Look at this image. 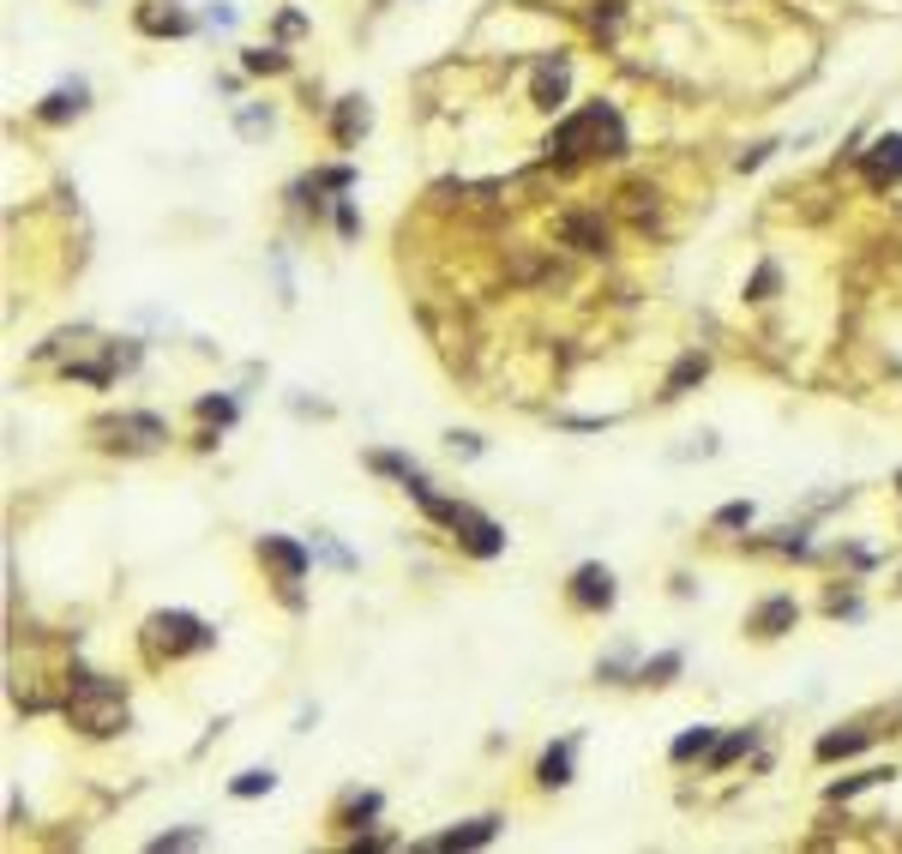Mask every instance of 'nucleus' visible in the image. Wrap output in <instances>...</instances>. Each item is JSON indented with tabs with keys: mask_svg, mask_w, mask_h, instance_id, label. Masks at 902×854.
Instances as JSON below:
<instances>
[{
	"mask_svg": "<svg viewBox=\"0 0 902 854\" xmlns=\"http://www.w3.org/2000/svg\"><path fill=\"white\" fill-rule=\"evenodd\" d=\"M66 716H73L85 734H121L127 728V699H121L115 680H103V674H78L73 692H66Z\"/></svg>",
	"mask_w": 902,
	"mask_h": 854,
	"instance_id": "f03ea898",
	"label": "nucleus"
},
{
	"mask_svg": "<svg viewBox=\"0 0 902 854\" xmlns=\"http://www.w3.org/2000/svg\"><path fill=\"white\" fill-rule=\"evenodd\" d=\"M560 97H566V61H548L536 73V103L541 109H560Z\"/></svg>",
	"mask_w": 902,
	"mask_h": 854,
	"instance_id": "9b49d317",
	"label": "nucleus"
},
{
	"mask_svg": "<svg viewBox=\"0 0 902 854\" xmlns=\"http://www.w3.org/2000/svg\"><path fill=\"white\" fill-rule=\"evenodd\" d=\"M674 668H680V656H656V662H644V674H638V680H650V687H662V680H668Z\"/></svg>",
	"mask_w": 902,
	"mask_h": 854,
	"instance_id": "4be33fe9",
	"label": "nucleus"
},
{
	"mask_svg": "<svg viewBox=\"0 0 902 854\" xmlns=\"http://www.w3.org/2000/svg\"><path fill=\"white\" fill-rule=\"evenodd\" d=\"M536 777L548 782V789H566V782H572V746H554V752H548Z\"/></svg>",
	"mask_w": 902,
	"mask_h": 854,
	"instance_id": "ddd939ff",
	"label": "nucleus"
},
{
	"mask_svg": "<svg viewBox=\"0 0 902 854\" xmlns=\"http://www.w3.org/2000/svg\"><path fill=\"white\" fill-rule=\"evenodd\" d=\"M866 175H873L878 187H885V181H902V133H885V139L866 151Z\"/></svg>",
	"mask_w": 902,
	"mask_h": 854,
	"instance_id": "6e6552de",
	"label": "nucleus"
},
{
	"mask_svg": "<svg viewBox=\"0 0 902 854\" xmlns=\"http://www.w3.org/2000/svg\"><path fill=\"white\" fill-rule=\"evenodd\" d=\"M572 595H578L584 608H607V602H614V572H607V566H578Z\"/></svg>",
	"mask_w": 902,
	"mask_h": 854,
	"instance_id": "0eeeda50",
	"label": "nucleus"
},
{
	"mask_svg": "<svg viewBox=\"0 0 902 854\" xmlns=\"http://www.w3.org/2000/svg\"><path fill=\"white\" fill-rule=\"evenodd\" d=\"M866 740H873L866 728H849V734H825V740H818V758H849V752H861Z\"/></svg>",
	"mask_w": 902,
	"mask_h": 854,
	"instance_id": "4468645a",
	"label": "nucleus"
},
{
	"mask_svg": "<svg viewBox=\"0 0 902 854\" xmlns=\"http://www.w3.org/2000/svg\"><path fill=\"white\" fill-rule=\"evenodd\" d=\"M740 752H752V728H747V734H728V740H716V752H710V758H716V764H735Z\"/></svg>",
	"mask_w": 902,
	"mask_h": 854,
	"instance_id": "412c9836",
	"label": "nucleus"
},
{
	"mask_svg": "<svg viewBox=\"0 0 902 854\" xmlns=\"http://www.w3.org/2000/svg\"><path fill=\"white\" fill-rule=\"evenodd\" d=\"M566 235L584 247V253H602L607 247V235H602V223H590V217H566Z\"/></svg>",
	"mask_w": 902,
	"mask_h": 854,
	"instance_id": "2eb2a0df",
	"label": "nucleus"
},
{
	"mask_svg": "<svg viewBox=\"0 0 902 854\" xmlns=\"http://www.w3.org/2000/svg\"><path fill=\"white\" fill-rule=\"evenodd\" d=\"M271 789H277V777H271V770H241V777H235V794H241V801L271 794Z\"/></svg>",
	"mask_w": 902,
	"mask_h": 854,
	"instance_id": "aec40b11",
	"label": "nucleus"
},
{
	"mask_svg": "<svg viewBox=\"0 0 902 854\" xmlns=\"http://www.w3.org/2000/svg\"><path fill=\"white\" fill-rule=\"evenodd\" d=\"M193 842H205V837H199V830H175V837H156L151 849L163 854V849H193Z\"/></svg>",
	"mask_w": 902,
	"mask_h": 854,
	"instance_id": "393cba45",
	"label": "nucleus"
},
{
	"mask_svg": "<svg viewBox=\"0 0 902 854\" xmlns=\"http://www.w3.org/2000/svg\"><path fill=\"white\" fill-rule=\"evenodd\" d=\"M199 415H205V422H235V403L229 398H205L199 403Z\"/></svg>",
	"mask_w": 902,
	"mask_h": 854,
	"instance_id": "b1692460",
	"label": "nucleus"
},
{
	"mask_svg": "<svg viewBox=\"0 0 902 854\" xmlns=\"http://www.w3.org/2000/svg\"><path fill=\"white\" fill-rule=\"evenodd\" d=\"M78 103H85V91L73 85V91H54L49 103L37 109V115H42V121H66V115H78Z\"/></svg>",
	"mask_w": 902,
	"mask_h": 854,
	"instance_id": "6ab92c4d",
	"label": "nucleus"
},
{
	"mask_svg": "<svg viewBox=\"0 0 902 854\" xmlns=\"http://www.w3.org/2000/svg\"><path fill=\"white\" fill-rule=\"evenodd\" d=\"M692 379H704V355H686V362L668 374V386H662V398H680V391L692 386Z\"/></svg>",
	"mask_w": 902,
	"mask_h": 854,
	"instance_id": "f3484780",
	"label": "nucleus"
},
{
	"mask_svg": "<svg viewBox=\"0 0 902 854\" xmlns=\"http://www.w3.org/2000/svg\"><path fill=\"white\" fill-rule=\"evenodd\" d=\"M109 434H115L109 445H156L163 440V422H156V415H127V422H115Z\"/></svg>",
	"mask_w": 902,
	"mask_h": 854,
	"instance_id": "9d476101",
	"label": "nucleus"
},
{
	"mask_svg": "<svg viewBox=\"0 0 902 854\" xmlns=\"http://www.w3.org/2000/svg\"><path fill=\"white\" fill-rule=\"evenodd\" d=\"M277 66H284V54L277 49H253L247 54V73H277Z\"/></svg>",
	"mask_w": 902,
	"mask_h": 854,
	"instance_id": "5701e85b",
	"label": "nucleus"
},
{
	"mask_svg": "<svg viewBox=\"0 0 902 854\" xmlns=\"http://www.w3.org/2000/svg\"><path fill=\"white\" fill-rule=\"evenodd\" d=\"M782 626H794V602H782V595H776V602H764V608L752 614V632H759V638H776Z\"/></svg>",
	"mask_w": 902,
	"mask_h": 854,
	"instance_id": "f8f14e48",
	"label": "nucleus"
},
{
	"mask_svg": "<svg viewBox=\"0 0 902 854\" xmlns=\"http://www.w3.org/2000/svg\"><path fill=\"white\" fill-rule=\"evenodd\" d=\"M139 30H151V37H187L193 18L180 13V0H145L139 7Z\"/></svg>",
	"mask_w": 902,
	"mask_h": 854,
	"instance_id": "423d86ee",
	"label": "nucleus"
},
{
	"mask_svg": "<svg viewBox=\"0 0 902 854\" xmlns=\"http://www.w3.org/2000/svg\"><path fill=\"white\" fill-rule=\"evenodd\" d=\"M584 156H626V127H619V115L607 103L578 109L548 139V163H584Z\"/></svg>",
	"mask_w": 902,
	"mask_h": 854,
	"instance_id": "f257e3e1",
	"label": "nucleus"
},
{
	"mask_svg": "<svg viewBox=\"0 0 902 854\" xmlns=\"http://www.w3.org/2000/svg\"><path fill=\"white\" fill-rule=\"evenodd\" d=\"M410 493L422 500V512H427V518H439L446 530H458V536H464V548H469V554L493 560V554L505 548L500 524H493V518H481V512H469V505H458V500H439V493L427 488L422 476H410Z\"/></svg>",
	"mask_w": 902,
	"mask_h": 854,
	"instance_id": "7ed1b4c3",
	"label": "nucleus"
},
{
	"mask_svg": "<svg viewBox=\"0 0 902 854\" xmlns=\"http://www.w3.org/2000/svg\"><path fill=\"white\" fill-rule=\"evenodd\" d=\"M771 289H776V265H764V272L752 277V301H771Z\"/></svg>",
	"mask_w": 902,
	"mask_h": 854,
	"instance_id": "a878e982",
	"label": "nucleus"
},
{
	"mask_svg": "<svg viewBox=\"0 0 902 854\" xmlns=\"http://www.w3.org/2000/svg\"><path fill=\"white\" fill-rule=\"evenodd\" d=\"M698 752H716V728H692V734H680L674 740V758H698Z\"/></svg>",
	"mask_w": 902,
	"mask_h": 854,
	"instance_id": "a211bd4d",
	"label": "nucleus"
},
{
	"mask_svg": "<svg viewBox=\"0 0 902 854\" xmlns=\"http://www.w3.org/2000/svg\"><path fill=\"white\" fill-rule=\"evenodd\" d=\"M259 560H265V566H277L289 583H301V578H308V566H313V554L301 542H289V536H265V542H259Z\"/></svg>",
	"mask_w": 902,
	"mask_h": 854,
	"instance_id": "39448f33",
	"label": "nucleus"
},
{
	"mask_svg": "<svg viewBox=\"0 0 902 854\" xmlns=\"http://www.w3.org/2000/svg\"><path fill=\"white\" fill-rule=\"evenodd\" d=\"M752 518V505H722L716 512V524H728V530H735V524H747Z\"/></svg>",
	"mask_w": 902,
	"mask_h": 854,
	"instance_id": "bb28decb",
	"label": "nucleus"
},
{
	"mask_svg": "<svg viewBox=\"0 0 902 854\" xmlns=\"http://www.w3.org/2000/svg\"><path fill=\"white\" fill-rule=\"evenodd\" d=\"M367 127V109H361V97H343V109H337V139H355V133Z\"/></svg>",
	"mask_w": 902,
	"mask_h": 854,
	"instance_id": "dca6fc26",
	"label": "nucleus"
},
{
	"mask_svg": "<svg viewBox=\"0 0 902 854\" xmlns=\"http://www.w3.org/2000/svg\"><path fill=\"white\" fill-rule=\"evenodd\" d=\"M493 830H500V818H469L464 830H446V837H434L427 849H481V842H493Z\"/></svg>",
	"mask_w": 902,
	"mask_h": 854,
	"instance_id": "1a4fd4ad",
	"label": "nucleus"
},
{
	"mask_svg": "<svg viewBox=\"0 0 902 854\" xmlns=\"http://www.w3.org/2000/svg\"><path fill=\"white\" fill-rule=\"evenodd\" d=\"M897 488H902V476H897Z\"/></svg>",
	"mask_w": 902,
	"mask_h": 854,
	"instance_id": "cd10ccee",
	"label": "nucleus"
},
{
	"mask_svg": "<svg viewBox=\"0 0 902 854\" xmlns=\"http://www.w3.org/2000/svg\"><path fill=\"white\" fill-rule=\"evenodd\" d=\"M145 650L175 662V656H193V650H211V632L193 614H151L145 620Z\"/></svg>",
	"mask_w": 902,
	"mask_h": 854,
	"instance_id": "20e7f679",
	"label": "nucleus"
}]
</instances>
